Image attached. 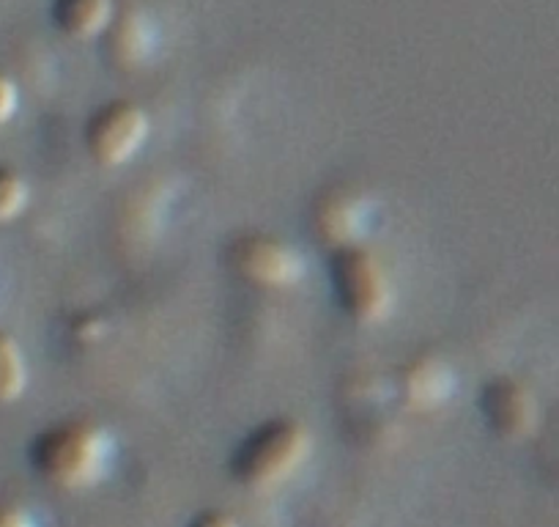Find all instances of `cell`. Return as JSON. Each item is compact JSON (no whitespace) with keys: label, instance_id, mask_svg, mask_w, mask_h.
<instances>
[{"label":"cell","instance_id":"1","mask_svg":"<svg viewBox=\"0 0 559 527\" xmlns=\"http://www.w3.org/2000/svg\"><path fill=\"white\" fill-rule=\"evenodd\" d=\"M110 454V437L88 421L56 423L31 443L34 470L63 489L94 487L107 472Z\"/></svg>","mask_w":559,"mask_h":527},{"label":"cell","instance_id":"2","mask_svg":"<svg viewBox=\"0 0 559 527\" xmlns=\"http://www.w3.org/2000/svg\"><path fill=\"white\" fill-rule=\"evenodd\" d=\"M310 432L288 418H272L252 429L230 456V472L245 487H272L292 478L310 456Z\"/></svg>","mask_w":559,"mask_h":527},{"label":"cell","instance_id":"3","mask_svg":"<svg viewBox=\"0 0 559 527\" xmlns=\"http://www.w3.org/2000/svg\"><path fill=\"white\" fill-rule=\"evenodd\" d=\"M330 276L341 308L362 325H379L392 314L395 292L384 264L362 245L341 247L332 253Z\"/></svg>","mask_w":559,"mask_h":527},{"label":"cell","instance_id":"15","mask_svg":"<svg viewBox=\"0 0 559 527\" xmlns=\"http://www.w3.org/2000/svg\"><path fill=\"white\" fill-rule=\"evenodd\" d=\"M190 527H236V522L230 516L219 514V511H209V514H201Z\"/></svg>","mask_w":559,"mask_h":527},{"label":"cell","instance_id":"14","mask_svg":"<svg viewBox=\"0 0 559 527\" xmlns=\"http://www.w3.org/2000/svg\"><path fill=\"white\" fill-rule=\"evenodd\" d=\"M0 527H36L23 508H0Z\"/></svg>","mask_w":559,"mask_h":527},{"label":"cell","instance_id":"8","mask_svg":"<svg viewBox=\"0 0 559 527\" xmlns=\"http://www.w3.org/2000/svg\"><path fill=\"white\" fill-rule=\"evenodd\" d=\"M453 387V371L437 358H417L403 374V393H406L408 405L417 410H428V407L448 401Z\"/></svg>","mask_w":559,"mask_h":527},{"label":"cell","instance_id":"10","mask_svg":"<svg viewBox=\"0 0 559 527\" xmlns=\"http://www.w3.org/2000/svg\"><path fill=\"white\" fill-rule=\"evenodd\" d=\"M110 0H56V23L69 36L88 39L110 23Z\"/></svg>","mask_w":559,"mask_h":527},{"label":"cell","instance_id":"12","mask_svg":"<svg viewBox=\"0 0 559 527\" xmlns=\"http://www.w3.org/2000/svg\"><path fill=\"white\" fill-rule=\"evenodd\" d=\"M28 185L9 165H0V225L12 223L28 207Z\"/></svg>","mask_w":559,"mask_h":527},{"label":"cell","instance_id":"13","mask_svg":"<svg viewBox=\"0 0 559 527\" xmlns=\"http://www.w3.org/2000/svg\"><path fill=\"white\" fill-rule=\"evenodd\" d=\"M20 105V94H17V85L12 83L9 74L0 72V127L7 121H12V116L17 113Z\"/></svg>","mask_w":559,"mask_h":527},{"label":"cell","instance_id":"11","mask_svg":"<svg viewBox=\"0 0 559 527\" xmlns=\"http://www.w3.org/2000/svg\"><path fill=\"white\" fill-rule=\"evenodd\" d=\"M28 387V363L12 332L0 330V405H12Z\"/></svg>","mask_w":559,"mask_h":527},{"label":"cell","instance_id":"9","mask_svg":"<svg viewBox=\"0 0 559 527\" xmlns=\"http://www.w3.org/2000/svg\"><path fill=\"white\" fill-rule=\"evenodd\" d=\"M154 42H157V34H154L152 20L143 12H129L118 20V25L112 28L110 36V58L112 63L123 69H134L146 61L154 50Z\"/></svg>","mask_w":559,"mask_h":527},{"label":"cell","instance_id":"6","mask_svg":"<svg viewBox=\"0 0 559 527\" xmlns=\"http://www.w3.org/2000/svg\"><path fill=\"white\" fill-rule=\"evenodd\" d=\"M480 410L488 426L504 440L526 437L537 423V405L532 393L510 376L488 382L480 396Z\"/></svg>","mask_w":559,"mask_h":527},{"label":"cell","instance_id":"7","mask_svg":"<svg viewBox=\"0 0 559 527\" xmlns=\"http://www.w3.org/2000/svg\"><path fill=\"white\" fill-rule=\"evenodd\" d=\"M368 201L352 190H337L324 196L313 214L316 234H319L326 245L335 247V250L359 245V239H362L365 231H368Z\"/></svg>","mask_w":559,"mask_h":527},{"label":"cell","instance_id":"4","mask_svg":"<svg viewBox=\"0 0 559 527\" xmlns=\"http://www.w3.org/2000/svg\"><path fill=\"white\" fill-rule=\"evenodd\" d=\"M148 138V118L132 102H110L85 124V149L105 168L129 163Z\"/></svg>","mask_w":559,"mask_h":527},{"label":"cell","instance_id":"5","mask_svg":"<svg viewBox=\"0 0 559 527\" xmlns=\"http://www.w3.org/2000/svg\"><path fill=\"white\" fill-rule=\"evenodd\" d=\"M230 267L266 289L297 286L305 278V256L272 236H241L230 245Z\"/></svg>","mask_w":559,"mask_h":527}]
</instances>
